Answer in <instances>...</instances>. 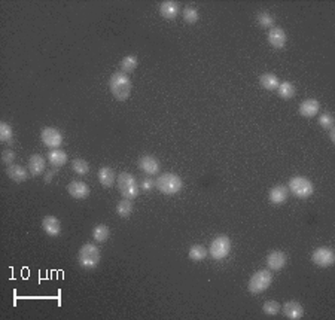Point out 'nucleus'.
I'll return each mask as SVG.
<instances>
[{
	"instance_id": "nucleus-25",
	"label": "nucleus",
	"mask_w": 335,
	"mask_h": 320,
	"mask_svg": "<svg viewBox=\"0 0 335 320\" xmlns=\"http://www.w3.org/2000/svg\"><path fill=\"white\" fill-rule=\"evenodd\" d=\"M109 236H110V231H109V228H107L106 225H103V224H100V225H97V227L92 228V239H94L97 243H104V241L109 239Z\"/></svg>"
},
{
	"instance_id": "nucleus-26",
	"label": "nucleus",
	"mask_w": 335,
	"mask_h": 320,
	"mask_svg": "<svg viewBox=\"0 0 335 320\" xmlns=\"http://www.w3.org/2000/svg\"><path fill=\"white\" fill-rule=\"evenodd\" d=\"M137 64H139V61H137L136 55H127L121 61V72L131 73V72H134L137 69Z\"/></svg>"
},
{
	"instance_id": "nucleus-10",
	"label": "nucleus",
	"mask_w": 335,
	"mask_h": 320,
	"mask_svg": "<svg viewBox=\"0 0 335 320\" xmlns=\"http://www.w3.org/2000/svg\"><path fill=\"white\" fill-rule=\"evenodd\" d=\"M139 168L148 176H155L160 171V161L152 155H143L139 158Z\"/></svg>"
},
{
	"instance_id": "nucleus-23",
	"label": "nucleus",
	"mask_w": 335,
	"mask_h": 320,
	"mask_svg": "<svg viewBox=\"0 0 335 320\" xmlns=\"http://www.w3.org/2000/svg\"><path fill=\"white\" fill-rule=\"evenodd\" d=\"M259 83H261V86L262 88H265V89H268V91H274V89H277V86H279V78L276 76V75H273V73H265V75H262L261 78H259Z\"/></svg>"
},
{
	"instance_id": "nucleus-13",
	"label": "nucleus",
	"mask_w": 335,
	"mask_h": 320,
	"mask_svg": "<svg viewBox=\"0 0 335 320\" xmlns=\"http://www.w3.org/2000/svg\"><path fill=\"white\" fill-rule=\"evenodd\" d=\"M320 104L316 98H307L299 104V114L304 118H313L319 114Z\"/></svg>"
},
{
	"instance_id": "nucleus-9",
	"label": "nucleus",
	"mask_w": 335,
	"mask_h": 320,
	"mask_svg": "<svg viewBox=\"0 0 335 320\" xmlns=\"http://www.w3.org/2000/svg\"><path fill=\"white\" fill-rule=\"evenodd\" d=\"M311 261H313L316 265L326 268V267H331V265L334 264L335 255H334V252H332L329 247H319V249H316V250L313 252Z\"/></svg>"
},
{
	"instance_id": "nucleus-8",
	"label": "nucleus",
	"mask_w": 335,
	"mask_h": 320,
	"mask_svg": "<svg viewBox=\"0 0 335 320\" xmlns=\"http://www.w3.org/2000/svg\"><path fill=\"white\" fill-rule=\"evenodd\" d=\"M41 139H42V143L49 149H58L63 143V134L58 130L51 127H46L42 130Z\"/></svg>"
},
{
	"instance_id": "nucleus-20",
	"label": "nucleus",
	"mask_w": 335,
	"mask_h": 320,
	"mask_svg": "<svg viewBox=\"0 0 335 320\" xmlns=\"http://www.w3.org/2000/svg\"><path fill=\"white\" fill-rule=\"evenodd\" d=\"M98 182L103 188H110L114 186L115 180H117V176H115V171L112 170L110 167H101L98 170Z\"/></svg>"
},
{
	"instance_id": "nucleus-33",
	"label": "nucleus",
	"mask_w": 335,
	"mask_h": 320,
	"mask_svg": "<svg viewBox=\"0 0 335 320\" xmlns=\"http://www.w3.org/2000/svg\"><path fill=\"white\" fill-rule=\"evenodd\" d=\"M282 310L280 304L277 301H267L262 307V311L267 314V316H276L279 311Z\"/></svg>"
},
{
	"instance_id": "nucleus-38",
	"label": "nucleus",
	"mask_w": 335,
	"mask_h": 320,
	"mask_svg": "<svg viewBox=\"0 0 335 320\" xmlns=\"http://www.w3.org/2000/svg\"><path fill=\"white\" fill-rule=\"evenodd\" d=\"M52 173L54 171H49V174H46V177H45V180L48 182V180H51V177H52Z\"/></svg>"
},
{
	"instance_id": "nucleus-34",
	"label": "nucleus",
	"mask_w": 335,
	"mask_h": 320,
	"mask_svg": "<svg viewBox=\"0 0 335 320\" xmlns=\"http://www.w3.org/2000/svg\"><path fill=\"white\" fill-rule=\"evenodd\" d=\"M319 124L325 130H331V128H334V117L331 114H323L319 117Z\"/></svg>"
},
{
	"instance_id": "nucleus-21",
	"label": "nucleus",
	"mask_w": 335,
	"mask_h": 320,
	"mask_svg": "<svg viewBox=\"0 0 335 320\" xmlns=\"http://www.w3.org/2000/svg\"><path fill=\"white\" fill-rule=\"evenodd\" d=\"M268 198L276 205L283 204L286 201V198H288V188L283 186V185H277V186L271 188V191L268 194Z\"/></svg>"
},
{
	"instance_id": "nucleus-5",
	"label": "nucleus",
	"mask_w": 335,
	"mask_h": 320,
	"mask_svg": "<svg viewBox=\"0 0 335 320\" xmlns=\"http://www.w3.org/2000/svg\"><path fill=\"white\" fill-rule=\"evenodd\" d=\"M271 281H273V274H271V271H268V270H259V271H256V273L251 277V280H249V283H248V289H249L251 293L258 295V293L267 290V289L270 287Z\"/></svg>"
},
{
	"instance_id": "nucleus-18",
	"label": "nucleus",
	"mask_w": 335,
	"mask_h": 320,
	"mask_svg": "<svg viewBox=\"0 0 335 320\" xmlns=\"http://www.w3.org/2000/svg\"><path fill=\"white\" fill-rule=\"evenodd\" d=\"M6 174L11 180L17 182V183H21V182H26L29 179V173L26 171V168L23 165H18V164H12V165H8L6 168Z\"/></svg>"
},
{
	"instance_id": "nucleus-32",
	"label": "nucleus",
	"mask_w": 335,
	"mask_h": 320,
	"mask_svg": "<svg viewBox=\"0 0 335 320\" xmlns=\"http://www.w3.org/2000/svg\"><path fill=\"white\" fill-rule=\"evenodd\" d=\"M258 23H259V26L261 27H264V29H273V26H274V18L268 14V12H261V14H258Z\"/></svg>"
},
{
	"instance_id": "nucleus-11",
	"label": "nucleus",
	"mask_w": 335,
	"mask_h": 320,
	"mask_svg": "<svg viewBox=\"0 0 335 320\" xmlns=\"http://www.w3.org/2000/svg\"><path fill=\"white\" fill-rule=\"evenodd\" d=\"M288 262V256L282 250H273L267 256V267L274 271H280Z\"/></svg>"
},
{
	"instance_id": "nucleus-15",
	"label": "nucleus",
	"mask_w": 335,
	"mask_h": 320,
	"mask_svg": "<svg viewBox=\"0 0 335 320\" xmlns=\"http://www.w3.org/2000/svg\"><path fill=\"white\" fill-rule=\"evenodd\" d=\"M283 314L286 319L291 320H298L304 316V308L299 302L296 301H289L283 305Z\"/></svg>"
},
{
	"instance_id": "nucleus-4",
	"label": "nucleus",
	"mask_w": 335,
	"mask_h": 320,
	"mask_svg": "<svg viewBox=\"0 0 335 320\" xmlns=\"http://www.w3.org/2000/svg\"><path fill=\"white\" fill-rule=\"evenodd\" d=\"M117 183H118V189L123 194V197L128 198V200H134L136 197H139V185L134 176H131L127 171L120 173V176L117 177Z\"/></svg>"
},
{
	"instance_id": "nucleus-6",
	"label": "nucleus",
	"mask_w": 335,
	"mask_h": 320,
	"mask_svg": "<svg viewBox=\"0 0 335 320\" xmlns=\"http://www.w3.org/2000/svg\"><path fill=\"white\" fill-rule=\"evenodd\" d=\"M288 188L289 191L298 197V198H307L313 194L314 191V186L313 183L307 179V177H302V176H295L289 180L288 183Z\"/></svg>"
},
{
	"instance_id": "nucleus-29",
	"label": "nucleus",
	"mask_w": 335,
	"mask_h": 320,
	"mask_svg": "<svg viewBox=\"0 0 335 320\" xmlns=\"http://www.w3.org/2000/svg\"><path fill=\"white\" fill-rule=\"evenodd\" d=\"M14 139L12 127L6 122H0V142L2 143H11Z\"/></svg>"
},
{
	"instance_id": "nucleus-22",
	"label": "nucleus",
	"mask_w": 335,
	"mask_h": 320,
	"mask_svg": "<svg viewBox=\"0 0 335 320\" xmlns=\"http://www.w3.org/2000/svg\"><path fill=\"white\" fill-rule=\"evenodd\" d=\"M48 161L52 167H63L67 162V154L61 149H52L48 154Z\"/></svg>"
},
{
	"instance_id": "nucleus-37",
	"label": "nucleus",
	"mask_w": 335,
	"mask_h": 320,
	"mask_svg": "<svg viewBox=\"0 0 335 320\" xmlns=\"http://www.w3.org/2000/svg\"><path fill=\"white\" fill-rule=\"evenodd\" d=\"M329 139H331L332 143H335V130H334V128L329 130Z\"/></svg>"
},
{
	"instance_id": "nucleus-14",
	"label": "nucleus",
	"mask_w": 335,
	"mask_h": 320,
	"mask_svg": "<svg viewBox=\"0 0 335 320\" xmlns=\"http://www.w3.org/2000/svg\"><path fill=\"white\" fill-rule=\"evenodd\" d=\"M286 39L288 38H286V33H285L283 29H280V27L270 29V32H268V42H270V45L273 48H276V49L283 48L286 45Z\"/></svg>"
},
{
	"instance_id": "nucleus-3",
	"label": "nucleus",
	"mask_w": 335,
	"mask_h": 320,
	"mask_svg": "<svg viewBox=\"0 0 335 320\" xmlns=\"http://www.w3.org/2000/svg\"><path fill=\"white\" fill-rule=\"evenodd\" d=\"M78 262L82 268L91 270L100 264V249L95 244L85 243L78 253Z\"/></svg>"
},
{
	"instance_id": "nucleus-30",
	"label": "nucleus",
	"mask_w": 335,
	"mask_h": 320,
	"mask_svg": "<svg viewBox=\"0 0 335 320\" xmlns=\"http://www.w3.org/2000/svg\"><path fill=\"white\" fill-rule=\"evenodd\" d=\"M72 170H73L75 173L84 176V174H88V171H89V164H88L85 160H82V158H76V160L72 161Z\"/></svg>"
},
{
	"instance_id": "nucleus-27",
	"label": "nucleus",
	"mask_w": 335,
	"mask_h": 320,
	"mask_svg": "<svg viewBox=\"0 0 335 320\" xmlns=\"http://www.w3.org/2000/svg\"><path fill=\"white\" fill-rule=\"evenodd\" d=\"M188 256H189L191 261L200 262V261H204V259H206L207 250H206V247H203V246H200V244H195V246H192V247L189 249Z\"/></svg>"
},
{
	"instance_id": "nucleus-17",
	"label": "nucleus",
	"mask_w": 335,
	"mask_h": 320,
	"mask_svg": "<svg viewBox=\"0 0 335 320\" xmlns=\"http://www.w3.org/2000/svg\"><path fill=\"white\" fill-rule=\"evenodd\" d=\"M45 167H46V161L42 155L39 154H35L30 157L29 160V173L32 176H38V174H42L45 171Z\"/></svg>"
},
{
	"instance_id": "nucleus-7",
	"label": "nucleus",
	"mask_w": 335,
	"mask_h": 320,
	"mask_svg": "<svg viewBox=\"0 0 335 320\" xmlns=\"http://www.w3.org/2000/svg\"><path fill=\"white\" fill-rule=\"evenodd\" d=\"M210 256L214 261H220L223 258H227L231 252V240L227 236H219L210 243Z\"/></svg>"
},
{
	"instance_id": "nucleus-35",
	"label": "nucleus",
	"mask_w": 335,
	"mask_h": 320,
	"mask_svg": "<svg viewBox=\"0 0 335 320\" xmlns=\"http://www.w3.org/2000/svg\"><path fill=\"white\" fill-rule=\"evenodd\" d=\"M15 158H17V155H15V152H14V151L6 149V151H3V152H2V162H3V164H6V165H12V164H14V161H15Z\"/></svg>"
},
{
	"instance_id": "nucleus-24",
	"label": "nucleus",
	"mask_w": 335,
	"mask_h": 320,
	"mask_svg": "<svg viewBox=\"0 0 335 320\" xmlns=\"http://www.w3.org/2000/svg\"><path fill=\"white\" fill-rule=\"evenodd\" d=\"M117 213H118V216H121V218H128L133 213V202H131V200H128V198L121 200L117 204Z\"/></svg>"
},
{
	"instance_id": "nucleus-36",
	"label": "nucleus",
	"mask_w": 335,
	"mask_h": 320,
	"mask_svg": "<svg viewBox=\"0 0 335 320\" xmlns=\"http://www.w3.org/2000/svg\"><path fill=\"white\" fill-rule=\"evenodd\" d=\"M140 188H142L145 192H149V191H152V189L155 188V180H152L151 177L143 179V180H142V183H140Z\"/></svg>"
},
{
	"instance_id": "nucleus-31",
	"label": "nucleus",
	"mask_w": 335,
	"mask_h": 320,
	"mask_svg": "<svg viewBox=\"0 0 335 320\" xmlns=\"http://www.w3.org/2000/svg\"><path fill=\"white\" fill-rule=\"evenodd\" d=\"M182 17H183V20L188 24H195L198 21V18H200V14H198V11L194 6H186L183 9V12H182Z\"/></svg>"
},
{
	"instance_id": "nucleus-28",
	"label": "nucleus",
	"mask_w": 335,
	"mask_h": 320,
	"mask_svg": "<svg viewBox=\"0 0 335 320\" xmlns=\"http://www.w3.org/2000/svg\"><path fill=\"white\" fill-rule=\"evenodd\" d=\"M277 94L282 97V98H292L293 95H295V86L291 83V82H282V83H279V86H277Z\"/></svg>"
},
{
	"instance_id": "nucleus-16",
	"label": "nucleus",
	"mask_w": 335,
	"mask_h": 320,
	"mask_svg": "<svg viewBox=\"0 0 335 320\" xmlns=\"http://www.w3.org/2000/svg\"><path fill=\"white\" fill-rule=\"evenodd\" d=\"M42 228L49 237H57L61 233V224L55 216H45L42 221Z\"/></svg>"
},
{
	"instance_id": "nucleus-2",
	"label": "nucleus",
	"mask_w": 335,
	"mask_h": 320,
	"mask_svg": "<svg viewBox=\"0 0 335 320\" xmlns=\"http://www.w3.org/2000/svg\"><path fill=\"white\" fill-rule=\"evenodd\" d=\"M155 188L164 195H176L183 188V182L174 173H164L157 179Z\"/></svg>"
},
{
	"instance_id": "nucleus-12",
	"label": "nucleus",
	"mask_w": 335,
	"mask_h": 320,
	"mask_svg": "<svg viewBox=\"0 0 335 320\" xmlns=\"http://www.w3.org/2000/svg\"><path fill=\"white\" fill-rule=\"evenodd\" d=\"M67 192L70 194V197H73L76 200H84L89 195V188L84 182L73 180L67 185Z\"/></svg>"
},
{
	"instance_id": "nucleus-1",
	"label": "nucleus",
	"mask_w": 335,
	"mask_h": 320,
	"mask_svg": "<svg viewBox=\"0 0 335 320\" xmlns=\"http://www.w3.org/2000/svg\"><path fill=\"white\" fill-rule=\"evenodd\" d=\"M109 89L117 100L124 101L131 94V89H133L131 79L124 72H115L109 78Z\"/></svg>"
},
{
	"instance_id": "nucleus-19",
	"label": "nucleus",
	"mask_w": 335,
	"mask_h": 320,
	"mask_svg": "<svg viewBox=\"0 0 335 320\" xmlns=\"http://www.w3.org/2000/svg\"><path fill=\"white\" fill-rule=\"evenodd\" d=\"M160 14L166 20H174L179 14V5L173 0H166L160 5Z\"/></svg>"
}]
</instances>
